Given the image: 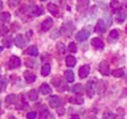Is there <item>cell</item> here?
Here are the masks:
<instances>
[{
    "label": "cell",
    "instance_id": "6da1fadb",
    "mask_svg": "<svg viewBox=\"0 0 127 119\" xmlns=\"http://www.w3.org/2000/svg\"><path fill=\"white\" fill-rule=\"evenodd\" d=\"M30 42V39L24 34H19L16 36L14 38V43L15 45L19 48H24L28 43Z\"/></svg>",
    "mask_w": 127,
    "mask_h": 119
},
{
    "label": "cell",
    "instance_id": "7a4b0ae2",
    "mask_svg": "<svg viewBox=\"0 0 127 119\" xmlns=\"http://www.w3.org/2000/svg\"><path fill=\"white\" fill-rule=\"evenodd\" d=\"M86 93L88 95L89 98H93L94 95L95 94V82L90 80L87 83L85 86Z\"/></svg>",
    "mask_w": 127,
    "mask_h": 119
},
{
    "label": "cell",
    "instance_id": "3957f363",
    "mask_svg": "<svg viewBox=\"0 0 127 119\" xmlns=\"http://www.w3.org/2000/svg\"><path fill=\"white\" fill-rule=\"evenodd\" d=\"M21 66V60L16 56H12L8 61V67L10 69H15Z\"/></svg>",
    "mask_w": 127,
    "mask_h": 119
},
{
    "label": "cell",
    "instance_id": "277c9868",
    "mask_svg": "<svg viewBox=\"0 0 127 119\" xmlns=\"http://www.w3.org/2000/svg\"><path fill=\"white\" fill-rule=\"evenodd\" d=\"M106 26L105 22L102 19H98L96 23V26L95 27V32L98 34H102L106 33Z\"/></svg>",
    "mask_w": 127,
    "mask_h": 119
},
{
    "label": "cell",
    "instance_id": "5b68a950",
    "mask_svg": "<svg viewBox=\"0 0 127 119\" xmlns=\"http://www.w3.org/2000/svg\"><path fill=\"white\" fill-rule=\"evenodd\" d=\"M49 101V104L52 108H58L61 105V100L57 95H53L50 96L48 99Z\"/></svg>",
    "mask_w": 127,
    "mask_h": 119
},
{
    "label": "cell",
    "instance_id": "8992f818",
    "mask_svg": "<svg viewBox=\"0 0 127 119\" xmlns=\"http://www.w3.org/2000/svg\"><path fill=\"white\" fill-rule=\"evenodd\" d=\"M98 70L100 73L103 75H110V65L109 63L106 60H102L98 67Z\"/></svg>",
    "mask_w": 127,
    "mask_h": 119
},
{
    "label": "cell",
    "instance_id": "52a82bcc",
    "mask_svg": "<svg viewBox=\"0 0 127 119\" xmlns=\"http://www.w3.org/2000/svg\"><path fill=\"white\" fill-rule=\"evenodd\" d=\"M89 36H90L89 31H87L86 30H83L76 33V35H75V39H76L78 41H84L89 37Z\"/></svg>",
    "mask_w": 127,
    "mask_h": 119
},
{
    "label": "cell",
    "instance_id": "ba28073f",
    "mask_svg": "<svg viewBox=\"0 0 127 119\" xmlns=\"http://www.w3.org/2000/svg\"><path fill=\"white\" fill-rule=\"evenodd\" d=\"M53 25V19L50 18H48L46 20H45L41 25V29L43 32H47L49 31L52 26Z\"/></svg>",
    "mask_w": 127,
    "mask_h": 119
},
{
    "label": "cell",
    "instance_id": "9c48e42d",
    "mask_svg": "<svg viewBox=\"0 0 127 119\" xmlns=\"http://www.w3.org/2000/svg\"><path fill=\"white\" fill-rule=\"evenodd\" d=\"M89 6L88 0H77V10L80 13L85 11Z\"/></svg>",
    "mask_w": 127,
    "mask_h": 119
},
{
    "label": "cell",
    "instance_id": "30bf717a",
    "mask_svg": "<svg viewBox=\"0 0 127 119\" xmlns=\"http://www.w3.org/2000/svg\"><path fill=\"white\" fill-rule=\"evenodd\" d=\"M90 66L88 64H85L83 65L79 70V76L81 79H84L86 78L87 75L90 73Z\"/></svg>",
    "mask_w": 127,
    "mask_h": 119
},
{
    "label": "cell",
    "instance_id": "8fae6325",
    "mask_svg": "<svg viewBox=\"0 0 127 119\" xmlns=\"http://www.w3.org/2000/svg\"><path fill=\"white\" fill-rule=\"evenodd\" d=\"M119 38V33L116 30H113L110 32L108 35V41L110 43H116Z\"/></svg>",
    "mask_w": 127,
    "mask_h": 119
},
{
    "label": "cell",
    "instance_id": "7c38bea8",
    "mask_svg": "<svg viewBox=\"0 0 127 119\" xmlns=\"http://www.w3.org/2000/svg\"><path fill=\"white\" fill-rule=\"evenodd\" d=\"M127 18V11L124 10H121L118 11L116 15V22L118 23H122Z\"/></svg>",
    "mask_w": 127,
    "mask_h": 119
},
{
    "label": "cell",
    "instance_id": "4fadbf2b",
    "mask_svg": "<svg viewBox=\"0 0 127 119\" xmlns=\"http://www.w3.org/2000/svg\"><path fill=\"white\" fill-rule=\"evenodd\" d=\"M91 43L95 48H96V49H103V47H104V43H103L101 38H98V37H94L91 40Z\"/></svg>",
    "mask_w": 127,
    "mask_h": 119
},
{
    "label": "cell",
    "instance_id": "5bb4252c",
    "mask_svg": "<svg viewBox=\"0 0 127 119\" xmlns=\"http://www.w3.org/2000/svg\"><path fill=\"white\" fill-rule=\"evenodd\" d=\"M25 54L30 55L31 57H37L38 56V49L37 46L35 45H31L25 51Z\"/></svg>",
    "mask_w": 127,
    "mask_h": 119
},
{
    "label": "cell",
    "instance_id": "9a60e30c",
    "mask_svg": "<svg viewBox=\"0 0 127 119\" xmlns=\"http://www.w3.org/2000/svg\"><path fill=\"white\" fill-rule=\"evenodd\" d=\"M47 8L48 10L53 16H55V17H58L59 16V9L57 5H55L53 3H49L47 6Z\"/></svg>",
    "mask_w": 127,
    "mask_h": 119
},
{
    "label": "cell",
    "instance_id": "2e32d148",
    "mask_svg": "<svg viewBox=\"0 0 127 119\" xmlns=\"http://www.w3.org/2000/svg\"><path fill=\"white\" fill-rule=\"evenodd\" d=\"M42 13H43V10H42V8L40 6H33L30 8V14L32 16H39L42 14Z\"/></svg>",
    "mask_w": 127,
    "mask_h": 119
},
{
    "label": "cell",
    "instance_id": "e0dca14e",
    "mask_svg": "<svg viewBox=\"0 0 127 119\" xmlns=\"http://www.w3.org/2000/svg\"><path fill=\"white\" fill-rule=\"evenodd\" d=\"M23 75H24V78H25L27 83H33L36 80V75L29 71H25Z\"/></svg>",
    "mask_w": 127,
    "mask_h": 119
},
{
    "label": "cell",
    "instance_id": "ac0fdd59",
    "mask_svg": "<svg viewBox=\"0 0 127 119\" xmlns=\"http://www.w3.org/2000/svg\"><path fill=\"white\" fill-rule=\"evenodd\" d=\"M70 102L72 103V104H77V105H80L83 103V98L81 95H79V94L77 95H75L74 97H71L70 98Z\"/></svg>",
    "mask_w": 127,
    "mask_h": 119
},
{
    "label": "cell",
    "instance_id": "d6986e66",
    "mask_svg": "<svg viewBox=\"0 0 127 119\" xmlns=\"http://www.w3.org/2000/svg\"><path fill=\"white\" fill-rule=\"evenodd\" d=\"M64 78L67 80V82L68 83H72L75 79V75L74 72L71 70H67L64 72Z\"/></svg>",
    "mask_w": 127,
    "mask_h": 119
},
{
    "label": "cell",
    "instance_id": "ffe728a7",
    "mask_svg": "<svg viewBox=\"0 0 127 119\" xmlns=\"http://www.w3.org/2000/svg\"><path fill=\"white\" fill-rule=\"evenodd\" d=\"M40 91H41V94H49L52 93V89L49 84L43 83V84L40 87Z\"/></svg>",
    "mask_w": 127,
    "mask_h": 119
},
{
    "label": "cell",
    "instance_id": "44dd1931",
    "mask_svg": "<svg viewBox=\"0 0 127 119\" xmlns=\"http://www.w3.org/2000/svg\"><path fill=\"white\" fill-rule=\"evenodd\" d=\"M76 63V59L73 56H67L66 57V65L67 67H72Z\"/></svg>",
    "mask_w": 127,
    "mask_h": 119
},
{
    "label": "cell",
    "instance_id": "7402d4cb",
    "mask_svg": "<svg viewBox=\"0 0 127 119\" xmlns=\"http://www.w3.org/2000/svg\"><path fill=\"white\" fill-rule=\"evenodd\" d=\"M16 102H17V96L15 94H9L6 98V105L7 106L14 104Z\"/></svg>",
    "mask_w": 127,
    "mask_h": 119
},
{
    "label": "cell",
    "instance_id": "603a6c76",
    "mask_svg": "<svg viewBox=\"0 0 127 119\" xmlns=\"http://www.w3.org/2000/svg\"><path fill=\"white\" fill-rule=\"evenodd\" d=\"M110 7H111V9L113 10V11L114 12H116V13H118V11H120L122 10L121 4L119 3L118 1H116V0H114V1L111 2V3H110Z\"/></svg>",
    "mask_w": 127,
    "mask_h": 119
},
{
    "label": "cell",
    "instance_id": "cb8c5ba5",
    "mask_svg": "<svg viewBox=\"0 0 127 119\" xmlns=\"http://www.w3.org/2000/svg\"><path fill=\"white\" fill-rule=\"evenodd\" d=\"M28 97L31 101H35L38 98V92L37 90H31L28 92Z\"/></svg>",
    "mask_w": 127,
    "mask_h": 119
},
{
    "label": "cell",
    "instance_id": "d4e9b609",
    "mask_svg": "<svg viewBox=\"0 0 127 119\" xmlns=\"http://www.w3.org/2000/svg\"><path fill=\"white\" fill-rule=\"evenodd\" d=\"M50 70H51V67L50 65L46 63V64H44L41 67V73L43 76H47L50 73Z\"/></svg>",
    "mask_w": 127,
    "mask_h": 119
},
{
    "label": "cell",
    "instance_id": "484cf974",
    "mask_svg": "<svg viewBox=\"0 0 127 119\" xmlns=\"http://www.w3.org/2000/svg\"><path fill=\"white\" fill-rule=\"evenodd\" d=\"M10 14L8 12H3V13L0 14V21H2L3 22H9L10 19Z\"/></svg>",
    "mask_w": 127,
    "mask_h": 119
},
{
    "label": "cell",
    "instance_id": "4316f807",
    "mask_svg": "<svg viewBox=\"0 0 127 119\" xmlns=\"http://www.w3.org/2000/svg\"><path fill=\"white\" fill-rule=\"evenodd\" d=\"M115 118H116V115L110 110L105 111L102 116V119H115Z\"/></svg>",
    "mask_w": 127,
    "mask_h": 119
},
{
    "label": "cell",
    "instance_id": "83f0119b",
    "mask_svg": "<svg viewBox=\"0 0 127 119\" xmlns=\"http://www.w3.org/2000/svg\"><path fill=\"white\" fill-rule=\"evenodd\" d=\"M112 75H113V76L117 77V78L122 77V75H124V70H123L122 68L114 70V71H112Z\"/></svg>",
    "mask_w": 127,
    "mask_h": 119
},
{
    "label": "cell",
    "instance_id": "f1b7e54d",
    "mask_svg": "<svg viewBox=\"0 0 127 119\" xmlns=\"http://www.w3.org/2000/svg\"><path fill=\"white\" fill-rule=\"evenodd\" d=\"M22 0H8V5L10 8H14L21 3Z\"/></svg>",
    "mask_w": 127,
    "mask_h": 119
},
{
    "label": "cell",
    "instance_id": "f546056e",
    "mask_svg": "<svg viewBox=\"0 0 127 119\" xmlns=\"http://www.w3.org/2000/svg\"><path fill=\"white\" fill-rule=\"evenodd\" d=\"M7 82L8 80L6 78L0 77V91H2L6 88V87L7 86Z\"/></svg>",
    "mask_w": 127,
    "mask_h": 119
},
{
    "label": "cell",
    "instance_id": "4dcf8cb0",
    "mask_svg": "<svg viewBox=\"0 0 127 119\" xmlns=\"http://www.w3.org/2000/svg\"><path fill=\"white\" fill-rule=\"evenodd\" d=\"M83 87L81 84H75L72 87V92L76 93V94H79L83 91Z\"/></svg>",
    "mask_w": 127,
    "mask_h": 119
},
{
    "label": "cell",
    "instance_id": "1f68e13d",
    "mask_svg": "<svg viewBox=\"0 0 127 119\" xmlns=\"http://www.w3.org/2000/svg\"><path fill=\"white\" fill-rule=\"evenodd\" d=\"M57 51H58V53H65V45H64V44L62 42H59L57 43Z\"/></svg>",
    "mask_w": 127,
    "mask_h": 119
},
{
    "label": "cell",
    "instance_id": "d6a6232c",
    "mask_svg": "<svg viewBox=\"0 0 127 119\" xmlns=\"http://www.w3.org/2000/svg\"><path fill=\"white\" fill-rule=\"evenodd\" d=\"M68 50L71 53H76L77 52V46L75 45V42H71L68 45Z\"/></svg>",
    "mask_w": 127,
    "mask_h": 119
},
{
    "label": "cell",
    "instance_id": "836d02e7",
    "mask_svg": "<svg viewBox=\"0 0 127 119\" xmlns=\"http://www.w3.org/2000/svg\"><path fill=\"white\" fill-rule=\"evenodd\" d=\"M48 114H49V111H48V110L46 108L44 109L43 110L41 111V113H40L39 119H47Z\"/></svg>",
    "mask_w": 127,
    "mask_h": 119
},
{
    "label": "cell",
    "instance_id": "e575fe53",
    "mask_svg": "<svg viewBox=\"0 0 127 119\" xmlns=\"http://www.w3.org/2000/svg\"><path fill=\"white\" fill-rule=\"evenodd\" d=\"M37 117V113L35 111H32V112H29L26 114V118L28 119H35Z\"/></svg>",
    "mask_w": 127,
    "mask_h": 119
},
{
    "label": "cell",
    "instance_id": "d590c367",
    "mask_svg": "<svg viewBox=\"0 0 127 119\" xmlns=\"http://www.w3.org/2000/svg\"><path fill=\"white\" fill-rule=\"evenodd\" d=\"M2 6H3V3H2V2L0 0V10H2Z\"/></svg>",
    "mask_w": 127,
    "mask_h": 119
},
{
    "label": "cell",
    "instance_id": "8d00e7d4",
    "mask_svg": "<svg viewBox=\"0 0 127 119\" xmlns=\"http://www.w3.org/2000/svg\"><path fill=\"white\" fill-rule=\"evenodd\" d=\"M71 119H79V118L78 117H73V118H71Z\"/></svg>",
    "mask_w": 127,
    "mask_h": 119
},
{
    "label": "cell",
    "instance_id": "74e56055",
    "mask_svg": "<svg viewBox=\"0 0 127 119\" xmlns=\"http://www.w3.org/2000/svg\"><path fill=\"white\" fill-rule=\"evenodd\" d=\"M91 119H98L97 118H95V117H93V118H91Z\"/></svg>",
    "mask_w": 127,
    "mask_h": 119
},
{
    "label": "cell",
    "instance_id": "f35d334b",
    "mask_svg": "<svg viewBox=\"0 0 127 119\" xmlns=\"http://www.w3.org/2000/svg\"><path fill=\"white\" fill-rule=\"evenodd\" d=\"M126 33H127V26H126Z\"/></svg>",
    "mask_w": 127,
    "mask_h": 119
},
{
    "label": "cell",
    "instance_id": "ab89813d",
    "mask_svg": "<svg viewBox=\"0 0 127 119\" xmlns=\"http://www.w3.org/2000/svg\"><path fill=\"white\" fill-rule=\"evenodd\" d=\"M41 1H42V2H44V1H46V0H41Z\"/></svg>",
    "mask_w": 127,
    "mask_h": 119
}]
</instances>
